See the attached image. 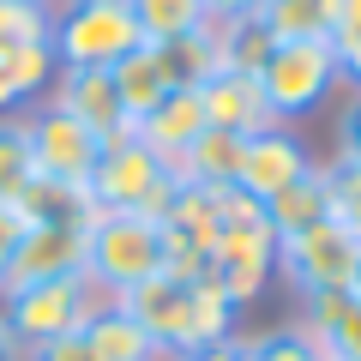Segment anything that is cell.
<instances>
[{
  "mask_svg": "<svg viewBox=\"0 0 361 361\" xmlns=\"http://www.w3.org/2000/svg\"><path fill=\"white\" fill-rule=\"evenodd\" d=\"M199 103H205V127L235 133V139L277 127L265 90H259V73H235V66H223V73H211L205 85H199Z\"/></svg>",
  "mask_w": 361,
  "mask_h": 361,
  "instance_id": "5bb4252c",
  "label": "cell"
},
{
  "mask_svg": "<svg viewBox=\"0 0 361 361\" xmlns=\"http://www.w3.org/2000/svg\"><path fill=\"white\" fill-rule=\"evenodd\" d=\"M355 259H361V241L337 217H325L313 229L277 241V277L307 301V295H331V289H355Z\"/></svg>",
  "mask_w": 361,
  "mask_h": 361,
  "instance_id": "52a82bcc",
  "label": "cell"
},
{
  "mask_svg": "<svg viewBox=\"0 0 361 361\" xmlns=\"http://www.w3.org/2000/svg\"><path fill=\"white\" fill-rule=\"evenodd\" d=\"M49 42L61 66H103L109 73L145 42V30L133 18V0H61Z\"/></svg>",
  "mask_w": 361,
  "mask_h": 361,
  "instance_id": "5b68a950",
  "label": "cell"
},
{
  "mask_svg": "<svg viewBox=\"0 0 361 361\" xmlns=\"http://www.w3.org/2000/svg\"><path fill=\"white\" fill-rule=\"evenodd\" d=\"M49 103L66 109L78 127H90L103 145H115V139L133 133L127 109H121V90H115V78H109L103 66H61L54 85H49Z\"/></svg>",
  "mask_w": 361,
  "mask_h": 361,
  "instance_id": "7c38bea8",
  "label": "cell"
},
{
  "mask_svg": "<svg viewBox=\"0 0 361 361\" xmlns=\"http://www.w3.org/2000/svg\"><path fill=\"white\" fill-rule=\"evenodd\" d=\"M54 6L37 0H0V115H25V103H42L61 73L54 61Z\"/></svg>",
  "mask_w": 361,
  "mask_h": 361,
  "instance_id": "7a4b0ae2",
  "label": "cell"
},
{
  "mask_svg": "<svg viewBox=\"0 0 361 361\" xmlns=\"http://www.w3.org/2000/svg\"><path fill=\"white\" fill-rule=\"evenodd\" d=\"M0 361H18V343H13V331H6V319H0Z\"/></svg>",
  "mask_w": 361,
  "mask_h": 361,
  "instance_id": "e575fe53",
  "label": "cell"
},
{
  "mask_svg": "<svg viewBox=\"0 0 361 361\" xmlns=\"http://www.w3.org/2000/svg\"><path fill=\"white\" fill-rule=\"evenodd\" d=\"M235 163H241V139L205 127L169 169H175V180H187V187H217V193H223V187H235Z\"/></svg>",
  "mask_w": 361,
  "mask_h": 361,
  "instance_id": "ffe728a7",
  "label": "cell"
},
{
  "mask_svg": "<svg viewBox=\"0 0 361 361\" xmlns=\"http://www.w3.org/2000/svg\"><path fill=\"white\" fill-rule=\"evenodd\" d=\"M37 6H54V0H37Z\"/></svg>",
  "mask_w": 361,
  "mask_h": 361,
  "instance_id": "8d00e7d4",
  "label": "cell"
},
{
  "mask_svg": "<svg viewBox=\"0 0 361 361\" xmlns=\"http://www.w3.org/2000/svg\"><path fill=\"white\" fill-rule=\"evenodd\" d=\"M355 295H361V259H355Z\"/></svg>",
  "mask_w": 361,
  "mask_h": 361,
  "instance_id": "d590c367",
  "label": "cell"
},
{
  "mask_svg": "<svg viewBox=\"0 0 361 361\" xmlns=\"http://www.w3.org/2000/svg\"><path fill=\"white\" fill-rule=\"evenodd\" d=\"M343 0H265L259 25L271 30V42H331Z\"/></svg>",
  "mask_w": 361,
  "mask_h": 361,
  "instance_id": "d6986e66",
  "label": "cell"
},
{
  "mask_svg": "<svg viewBox=\"0 0 361 361\" xmlns=\"http://www.w3.org/2000/svg\"><path fill=\"white\" fill-rule=\"evenodd\" d=\"M313 169V157H307V145L295 139V133L277 121V127H265V133H247L241 139V163H235V193H247V199H277L283 187H295L301 175Z\"/></svg>",
  "mask_w": 361,
  "mask_h": 361,
  "instance_id": "8fae6325",
  "label": "cell"
},
{
  "mask_svg": "<svg viewBox=\"0 0 361 361\" xmlns=\"http://www.w3.org/2000/svg\"><path fill=\"white\" fill-rule=\"evenodd\" d=\"M193 289L199 283H180V277H151V283L127 289L115 301L151 331V343H169V349L193 355Z\"/></svg>",
  "mask_w": 361,
  "mask_h": 361,
  "instance_id": "4fadbf2b",
  "label": "cell"
},
{
  "mask_svg": "<svg viewBox=\"0 0 361 361\" xmlns=\"http://www.w3.org/2000/svg\"><path fill=\"white\" fill-rule=\"evenodd\" d=\"M133 18H139L145 42H175V37H193L199 25H211L205 0H133Z\"/></svg>",
  "mask_w": 361,
  "mask_h": 361,
  "instance_id": "cb8c5ba5",
  "label": "cell"
},
{
  "mask_svg": "<svg viewBox=\"0 0 361 361\" xmlns=\"http://www.w3.org/2000/svg\"><path fill=\"white\" fill-rule=\"evenodd\" d=\"M205 13L217 18V25H247V18L265 13V0H205Z\"/></svg>",
  "mask_w": 361,
  "mask_h": 361,
  "instance_id": "1f68e13d",
  "label": "cell"
},
{
  "mask_svg": "<svg viewBox=\"0 0 361 361\" xmlns=\"http://www.w3.org/2000/svg\"><path fill=\"white\" fill-rule=\"evenodd\" d=\"M193 361H247V337H223V343H211V349H199Z\"/></svg>",
  "mask_w": 361,
  "mask_h": 361,
  "instance_id": "d6a6232c",
  "label": "cell"
},
{
  "mask_svg": "<svg viewBox=\"0 0 361 361\" xmlns=\"http://www.w3.org/2000/svg\"><path fill=\"white\" fill-rule=\"evenodd\" d=\"M18 241H25V211H18V205H0V277H6V265H13Z\"/></svg>",
  "mask_w": 361,
  "mask_h": 361,
  "instance_id": "4dcf8cb0",
  "label": "cell"
},
{
  "mask_svg": "<svg viewBox=\"0 0 361 361\" xmlns=\"http://www.w3.org/2000/svg\"><path fill=\"white\" fill-rule=\"evenodd\" d=\"M109 78H115V90H121L127 121H145L169 90H180V85H175V66H169V54H163V42H139L127 61L109 66Z\"/></svg>",
  "mask_w": 361,
  "mask_h": 361,
  "instance_id": "e0dca14e",
  "label": "cell"
},
{
  "mask_svg": "<svg viewBox=\"0 0 361 361\" xmlns=\"http://www.w3.org/2000/svg\"><path fill=\"white\" fill-rule=\"evenodd\" d=\"M18 361H90V349H85V337H78V331H66V337H54V343L25 349Z\"/></svg>",
  "mask_w": 361,
  "mask_h": 361,
  "instance_id": "f546056e",
  "label": "cell"
},
{
  "mask_svg": "<svg viewBox=\"0 0 361 361\" xmlns=\"http://www.w3.org/2000/svg\"><path fill=\"white\" fill-rule=\"evenodd\" d=\"M205 133V103H199V85H180V90H169L163 103L151 109L145 121H133V139L139 145H151L163 163H175L187 145Z\"/></svg>",
  "mask_w": 361,
  "mask_h": 361,
  "instance_id": "9a60e30c",
  "label": "cell"
},
{
  "mask_svg": "<svg viewBox=\"0 0 361 361\" xmlns=\"http://www.w3.org/2000/svg\"><path fill=\"white\" fill-rule=\"evenodd\" d=\"M265 217H271V229H277V241L331 217V175H325V163H313L295 187H283L277 199H265Z\"/></svg>",
  "mask_w": 361,
  "mask_h": 361,
  "instance_id": "ac0fdd59",
  "label": "cell"
},
{
  "mask_svg": "<svg viewBox=\"0 0 361 361\" xmlns=\"http://www.w3.org/2000/svg\"><path fill=\"white\" fill-rule=\"evenodd\" d=\"M103 289L90 283V277H54V283H25L6 295V307H0V319H6V331H13L18 355L37 343H54V337L66 331H85L90 313L103 307Z\"/></svg>",
  "mask_w": 361,
  "mask_h": 361,
  "instance_id": "8992f818",
  "label": "cell"
},
{
  "mask_svg": "<svg viewBox=\"0 0 361 361\" xmlns=\"http://www.w3.org/2000/svg\"><path fill=\"white\" fill-rule=\"evenodd\" d=\"M30 187H37L30 121H25V115H0V205H18Z\"/></svg>",
  "mask_w": 361,
  "mask_h": 361,
  "instance_id": "7402d4cb",
  "label": "cell"
},
{
  "mask_svg": "<svg viewBox=\"0 0 361 361\" xmlns=\"http://www.w3.org/2000/svg\"><path fill=\"white\" fill-rule=\"evenodd\" d=\"M325 175H331V217L361 241V169H349V163H325Z\"/></svg>",
  "mask_w": 361,
  "mask_h": 361,
  "instance_id": "4316f807",
  "label": "cell"
},
{
  "mask_svg": "<svg viewBox=\"0 0 361 361\" xmlns=\"http://www.w3.org/2000/svg\"><path fill=\"white\" fill-rule=\"evenodd\" d=\"M145 361H193V355H187V349H169V343H151V355H145Z\"/></svg>",
  "mask_w": 361,
  "mask_h": 361,
  "instance_id": "836d02e7",
  "label": "cell"
},
{
  "mask_svg": "<svg viewBox=\"0 0 361 361\" xmlns=\"http://www.w3.org/2000/svg\"><path fill=\"white\" fill-rule=\"evenodd\" d=\"M331 49H337V73L361 90V18H343V25H337Z\"/></svg>",
  "mask_w": 361,
  "mask_h": 361,
  "instance_id": "83f0119b",
  "label": "cell"
},
{
  "mask_svg": "<svg viewBox=\"0 0 361 361\" xmlns=\"http://www.w3.org/2000/svg\"><path fill=\"white\" fill-rule=\"evenodd\" d=\"M277 277V229H271L265 205L247 193H223V235L211 253V283L235 301V313L253 307L265 295V283Z\"/></svg>",
  "mask_w": 361,
  "mask_h": 361,
  "instance_id": "6da1fadb",
  "label": "cell"
},
{
  "mask_svg": "<svg viewBox=\"0 0 361 361\" xmlns=\"http://www.w3.org/2000/svg\"><path fill=\"white\" fill-rule=\"evenodd\" d=\"M85 277L103 289L109 301L127 289L163 277V223L157 217H133V211H97L90 217V253H85Z\"/></svg>",
  "mask_w": 361,
  "mask_h": 361,
  "instance_id": "3957f363",
  "label": "cell"
},
{
  "mask_svg": "<svg viewBox=\"0 0 361 361\" xmlns=\"http://www.w3.org/2000/svg\"><path fill=\"white\" fill-rule=\"evenodd\" d=\"M163 54H169V66H175V85H205L211 73H223V25L211 18L193 37L163 42Z\"/></svg>",
  "mask_w": 361,
  "mask_h": 361,
  "instance_id": "603a6c76",
  "label": "cell"
},
{
  "mask_svg": "<svg viewBox=\"0 0 361 361\" xmlns=\"http://www.w3.org/2000/svg\"><path fill=\"white\" fill-rule=\"evenodd\" d=\"M331 163H349V169H361V90L349 97L343 121H337V157H331Z\"/></svg>",
  "mask_w": 361,
  "mask_h": 361,
  "instance_id": "f1b7e54d",
  "label": "cell"
},
{
  "mask_svg": "<svg viewBox=\"0 0 361 361\" xmlns=\"http://www.w3.org/2000/svg\"><path fill=\"white\" fill-rule=\"evenodd\" d=\"M90 217H37L25 223V241H18L13 265L0 277V295H13L25 283H54V277H85V253H90Z\"/></svg>",
  "mask_w": 361,
  "mask_h": 361,
  "instance_id": "9c48e42d",
  "label": "cell"
},
{
  "mask_svg": "<svg viewBox=\"0 0 361 361\" xmlns=\"http://www.w3.org/2000/svg\"><path fill=\"white\" fill-rule=\"evenodd\" d=\"M337 49L331 42H271L265 66H259V90L277 121H295V115H313L337 90Z\"/></svg>",
  "mask_w": 361,
  "mask_h": 361,
  "instance_id": "ba28073f",
  "label": "cell"
},
{
  "mask_svg": "<svg viewBox=\"0 0 361 361\" xmlns=\"http://www.w3.org/2000/svg\"><path fill=\"white\" fill-rule=\"evenodd\" d=\"M78 337H85L90 361H145V355H151V331H145L121 301H103Z\"/></svg>",
  "mask_w": 361,
  "mask_h": 361,
  "instance_id": "44dd1931",
  "label": "cell"
},
{
  "mask_svg": "<svg viewBox=\"0 0 361 361\" xmlns=\"http://www.w3.org/2000/svg\"><path fill=\"white\" fill-rule=\"evenodd\" d=\"M25 121H30L37 175L54 180V187H78V193H85V187H90V169H97V157H103V139H97L90 127H78L66 109H54L49 97H42Z\"/></svg>",
  "mask_w": 361,
  "mask_h": 361,
  "instance_id": "30bf717a",
  "label": "cell"
},
{
  "mask_svg": "<svg viewBox=\"0 0 361 361\" xmlns=\"http://www.w3.org/2000/svg\"><path fill=\"white\" fill-rule=\"evenodd\" d=\"M301 331H307L331 361H361V295L355 289L307 295L301 301Z\"/></svg>",
  "mask_w": 361,
  "mask_h": 361,
  "instance_id": "2e32d148",
  "label": "cell"
},
{
  "mask_svg": "<svg viewBox=\"0 0 361 361\" xmlns=\"http://www.w3.org/2000/svg\"><path fill=\"white\" fill-rule=\"evenodd\" d=\"M271 54V30L259 25V18H247V25H223V66H235V73H259Z\"/></svg>",
  "mask_w": 361,
  "mask_h": 361,
  "instance_id": "484cf974",
  "label": "cell"
},
{
  "mask_svg": "<svg viewBox=\"0 0 361 361\" xmlns=\"http://www.w3.org/2000/svg\"><path fill=\"white\" fill-rule=\"evenodd\" d=\"M247 361H331V355H325L301 325H283V331L247 337Z\"/></svg>",
  "mask_w": 361,
  "mask_h": 361,
  "instance_id": "d4e9b609",
  "label": "cell"
},
{
  "mask_svg": "<svg viewBox=\"0 0 361 361\" xmlns=\"http://www.w3.org/2000/svg\"><path fill=\"white\" fill-rule=\"evenodd\" d=\"M175 187H180L175 169H169L151 145H139L127 133V139L103 145V157H97V169H90L85 193H90L97 211H133V217H157V223H163Z\"/></svg>",
  "mask_w": 361,
  "mask_h": 361,
  "instance_id": "277c9868",
  "label": "cell"
}]
</instances>
